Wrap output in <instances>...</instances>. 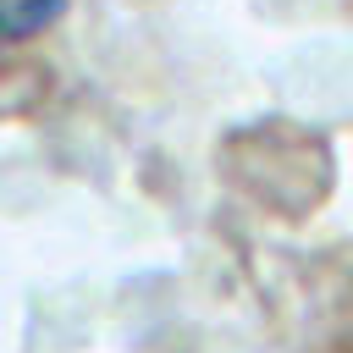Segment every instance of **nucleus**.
<instances>
[{
  "label": "nucleus",
  "mask_w": 353,
  "mask_h": 353,
  "mask_svg": "<svg viewBox=\"0 0 353 353\" xmlns=\"http://www.w3.org/2000/svg\"><path fill=\"white\" fill-rule=\"evenodd\" d=\"M72 0H0V44H28L66 17Z\"/></svg>",
  "instance_id": "obj_1"
}]
</instances>
